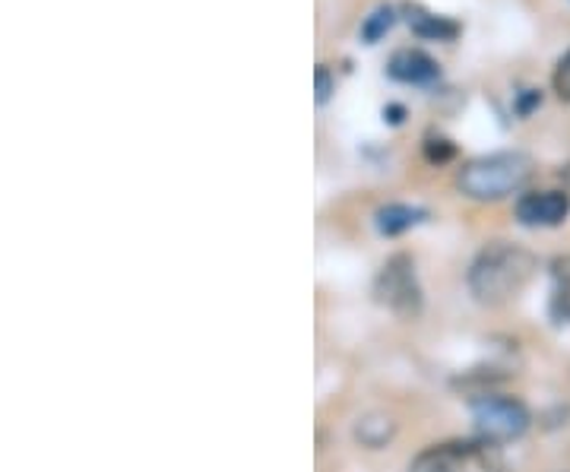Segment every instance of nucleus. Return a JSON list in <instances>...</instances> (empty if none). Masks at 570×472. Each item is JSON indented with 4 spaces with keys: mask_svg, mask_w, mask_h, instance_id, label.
Segmentation results:
<instances>
[{
    "mask_svg": "<svg viewBox=\"0 0 570 472\" xmlns=\"http://www.w3.org/2000/svg\"><path fill=\"white\" fill-rule=\"evenodd\" d=\"M403 118H406V108H403V105H387V108H384V121L403 124Z\"/></svg>",
    "mask_w": 570,
    "mask_h": 472,
    "instance_id": "18",
    "label": "nucleus"
},
{
    "mask_svg": "<svg viewBox=\"0 0 570 472\" xmlns=\"http://www.w3.org/2000/svg\"><path fill=\"white\" fill-rule=\"evenodd\" d=\"M472 425L489 444H510L530 429V410L504 393H482L472 400Z\"/></svg>",
    "mask_w": 570,
    "mask_h": 472,
    "instance_id": "4",
    "label": "nucleus"
},
{
    "mask_svg": "<svg viewBox=\"0 0 570 472\" xmlns=\"http://www.w3.org/2000/svg\"><path fill=\"white\" fill-rule=\"evenodd\" d=\"M409 472H504L498 444L489 441H444L412 460Z\"/></svg>",
    "mask_w": 570,
    "mask_h": 472,
    "instance_id": "3",
    "label": "nucleus"
},
{
    "mask_svg": "<svg viewBox=\"0 0 570 472\" xmlns=\"http://www.w3.org/2000/svg\"><path fill=\"white\" fill-rule=\"evenodd\" d=\"M551 89L561 102H570V51L558 61L554 73H551Z\"/></svg>",
    "mask_w": 570,
    "mask_h": 472,
    "instance_id": "12",
    "label": "nucleus"
},
{
    "mask_svg": "<svg viewBox=\"0 0 570 472\" xmlns=\"http://www.w3.org/2000/svg\"><path fill=\"white\" fill-rule=\"evenodd\" d=\"M314 82H317V105L330 102V96H333V89H336V82H333V73H330V67L321 63L317 67V73H314Z\"/></svg>",
    "mask_w": 570,
    "mask_h": 472,
    "instance_id": "15",
    "label": "nucleus"
},
{
    "mask_svg": "<svg viewBox=\"0 0 570 472\" xmlns=\"http://www.w3.org/2000/svg\"><path fill=\"white\" fill-rule=\"evenodd\" d=\"M532 171H535V163L527 153H491V156H479L463 165L456 175V187L469 200L494 204V200H504L510 194L523 190Z\"/></svg>",
    "mask_w": 570,
    "mask_h": 472,
    "instance_id": "2",
    "label": "nucleus"
},
{
    "mask_svg": "<svg viewBox=\"0 0 570 472\" xmlns=\"http://www.w3.org/2000/svg\"><path fill=\"white\" fill-rule=\"evenodd\" d=\"M551 279H554V288H570V254L551 264Z\"/></svg>",
    "mask_w": 570,
    "mask_h": 472,
    "instance_id": "16",
    "label": "nucleus"
},
{
    "mask_svg": "<svg viewBox=\"0 0 570 472\" xmlns=\"http://www.w3.org/2000/svg\"><path fill=\"white\" fill-rule=\"evenodd\" d=\"M387 77L396 82H409V86H425L441 77V67L422 48H403L390 58Z\"/></svg>",
    "mask_w": 570,
    "mask_h": 472,
    "instance_id": "7",
    "label": "nucleus"
},
{
    "mask_svg": "<svg viewBox=\"0 0 570 472\" xmlns=\"http://www.w3.org/2000/svg\"><path fill=\"white\" fill-rule=\"evenodd\" d=\"M390 434H393L390 419H365V422H358V441L367 444V448H381Z\"/></svg>",
    "mask_w": 570,
    "mask_h": 472,
    "instance_id": "11",
    "label": "nucleus"
},
{
    "mask_svg": "<svg viewBox=\"0 0 570 472\" xmlns=\"http://www.w3.org/2000/svg\"><path fill=\"white\" fill-rule=\"evenodd\" d=\"M403 13H406L412 36H419V39L425 41H456L460 39V32H463V26L456 20L438 17V13H428L425 7H419V3H406Z\"/></svg>",
    "mask_w": 570,
    "mask_h": 472,
    "instance_id": "8",
    "label": "nucleus"
},
{
    "mask_svg": "<svg viewBox=\"0 0 570 472\" xmlns=\"http://www.w3.org/2000/svg\"><path fill=\"white\" fill-rule=\"evenodd\" d=\"M428 213L422 206H409V204H387L381 206L377 213H374V226L381 235H403L412 226H419V223H425Z\"/></svg>",
    "mask_w": 570,
    "mask_h": 472,
    "instance_id": "9",
    "label": "nucleus"
},
{
    "mask_svg": "<svg viewBox=\"0 0 570 472\" xmlns=\"http://www.w3.org/2000/svg\"><path fill=\"white\" fill-rule=\"evenodd\" d=\"M535 257L527 247L510 245V242H494L482 247L479 257L469 267V292L482 305H508L523 288L530 286L535 276Z\"/></svg>",
    "mask_w": 570,
    "mask_h": 472,
    "instance_id": "1",
    "label": "nucleus"
},
{
    "mask_svg": "<svg viewBox=\"0 0 570 472\" xmlns=\"http://www.w3.org/2000/svg\"><path fill=\"white\" fill-rule=\"evenodd\" d=\"M570 216V197L564 190H532L517 200L520 226L554 228Z\"/></svg>",
    "mask_w": 570,
    "mask_h": 472,
    "instance_id": "6",
    "label": "nucleus"
},
{
    "mask_svg": "<svg viewBox=\"0 0 570 472\" xmlns=\"http://www.w3.org/2000/svg\"><path fill=\"white\" fill-rule=\"evenodd\" d=\"M549 311L558 324H570V288H554L551 292Z\"/></svg>",
    "mask_w": 570,
    "mask_h": 472,
    "instance_id": "14",
    "label": "nucleus"
},
{
    "mask_svg": "<svg viewBox=\"0 0 570 472\" xmlns=\"http://www.w3.org/2000/svg\"><path fill=\"white\" fill-rule=\"evenodd\" d=\"M539 102H542V92H539V89H527V96L520 99V108H517V111H520V115H530L532 105Z\"/></svg>",
    "mask_w": 570,
    "mask_h": 472,
    "instance_id": "17",
    "label": "nucleus"
},
{
    "mask_svg": "<svg viewBox=\"0 0 570 472\" xmlns=\"http://www.w3.org/2000/svg\"><path fill=\"white\" fill-rule=\"evenodd\" d=\"M456 156V146L444 140V137H428L425 140V159L428 163H450Z\"/></svg>",
    "mask_w": 570,
    "mask_h": 472,
    "instance_id": "13",
    "label": "nucleus"
},
{
    "mask_svg": "<svg viewBox=\"0 0 570 472\" xmlns=\"http://www.w3.org/2000/svg\"><path fill=\"white\" fill-rule=\"evenodd\" d=\"M393 26H396V10L384 3L377 10H371V17H365V22H362V41L365 45H377Z\"/></svg>",
    "mask_w": 570,
    "mask_h": 472,
    "instance_id": "10",
    "label": "nucleus"
},
{
    "mask_svg": "<svg viewBox=\"0 0 570 472\" xmlns=\"http://www.w3.org/2000/svg\"><path fill=\"white\" fill-rule=\"evenodd\" d=\"M374 295L393 314L415 317L422 311V286H419L415 260L409 254H393L374 279Z\"/></svg>",
    "mask_w": 570,
    "mask_h": 472,
    "instance_id": "5",
    "label": "nucleus"
}]
</instances>
